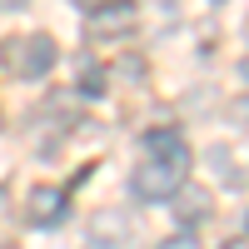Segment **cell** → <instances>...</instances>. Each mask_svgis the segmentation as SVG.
I'll list each match as a JSON object with an SVG mask.
<instances>
[{"instance_id": "obj_10", "label": "cell", "mask_w": 249, "mask_h": 249, "mask_svg": "<svg viewBox=\"0 0 249 249\" xmlns=\"http://www.w3.org/2000/svg\"><path fill=\"white\" fill-rule=\"evenodd\" d=\"M219 249H249V239H230V244H219Z\"/></svg>"}, {"instance_id": "obj_12", "label": "cell", "mask_w": 249, "mask_h": 249, "mask_svg": "<svg viewBox=\"0 0 249 249\" xmlns=\"http://www.w3.org/2000/svg\"><path fill=\"white\" fill-rule=\"evenodd\" d=\"M244 80H249V60H244Z\"/></svg>"}, {"instance_id": "obj_13", "label": "cell", "mask_w": 249, "mask_h": 249, "mask_svg": "<svg viewBox=\"0 0 249 249\" xmlns=\"http://www.w3.org/2000/svg\"><path fill=\"white\" fill-rule=\"evenodd\" d=\"M0 130H5V115H0Z\"/></svg>"}, {"instance_id": "obj_1", "label": "cell", "mask_w": 249, "mask_h": 249, "mask_svg": "<svg viewBox=\"0 0 249 249\" xmlns=\"http://www.w3.org/2000/svg\"><path fill=\"white\" fill-rule=\"evenodd\" d=\"M144 144H150V160L130 175V190L140 199L160 204V199H170L184 184V175H190V144H184L175 130H150Z\"/></svg>"}, {"instance_id": "obj_2", "label": "cell", "mask_w": 249, "mask_h": 249, "mask_svg": "<svg viewBox=\"0 0 249 249\" xmlns=\"http://www.w3.org/2000/svg\"><path fill=\"white\" fill-rule=\"evenodd\" d=\"M0 55H5V65H15L20 80H40V75H50V65H55L60 50H55L50 35H25V40H5Z\"/></svg>"}, {"instance_id": "obj_3", "label": "cell", "mask_w": 249, "mask_h": 249, "mask_svg": "<svg viewBox=\"0 0 249 249\" xmlns=\"http://www.w3.org/2000/svg\"><path fill=\"white\" fill-rule=\"evenodd\" d=\"M65 210H70V195L60 190V184H35L30 190L25 214H30L35 230H60V224H65Z\"/></svg>"}, {"instance_id": "obj_4", "label": "cell", "mask_w": 249, "mask_h": 249, "mask_svg": "<svg viewBox=\"0 0 249 249\" xmlns=\"http://www.w3.org/2000/svg\"><path fill=\"white\" fill-rule=\"evenodd\" d=\"M135 230H130V214H120V210H100L90 219V239L85 249H130Z\"/></svg>"}, {"instance_id": "obj_11", "label": "cell", "mask_w": 249, "mask_h": 249, "mask_svg": "<svg viewBox=\"0 0 249 249\" xmlns=\"http://www.w3.org/2000/svg\"><path fill=\"white\" fill-rule=\"evenodd\" d=\"M5 204H10V190H5V184H0V214H5Z\"/></svg>"}, {"instance_id": "obj_7", "label": "cell", "mask_w": 249, "mask_h": 249, "mask_svg": "<svg viewBox=\"0 0 249 249\" xmlns=\"http://www.w3.org/2000/svg\"><path fill=\"white\" fill-rule=\"evenodd\" d=\"M80 90L85 95H105V70H85L80 75Z\"/></svg>"}, {"instance_id": "obj_9", "label": "cell", "mask_w": 249, "mask_h": 249, "mask_svg": "<svg viewBox=\"0 0 249 249\" xmlns=\"http://www.w3.org/2000/svg\"><path fill=\"white\" fill-rule=\"evenodd\" d=\"M30 0H0V10H25Z\"/></svg>"}, {"instance_id": "obj_8", "label": "cell", "mask_w": 249, "mask_h": 249, "mask_svg": "<svg viewBox=\"0 0 249 249\" xmlns=\"http://www.w3.org/2000/svg\"><path fill=\"white\" fill-rule=\"evenodd\" d=\"M160 249H199L195 234H170V239H160Z\"/></svg>"}, {"instance_id": "obj_5", "label": "cell", "mask_w": 249, "mask_h": 249, "mask_svg": "<svg viewBox=\"0 0 249 249\" xmlns=\"http://www.w3.org/2000/svg\"><path fill=\"white\" fill-rule=\"evenodd\" d=\"M170 204H175V214H179V224H199V219H210V190H199V184H179V190L170 195Z\"/></svg>"}, {"instance_id": "obj_6", "label": "cell", "mask_w": 249, "mask_h": 249, "mask_svg": "<svg viewBox=\"0 0 249 249\" xmlns=\"http://www.w3.org/2000/svg\"><path fill=\"white\" fill-rule=\"evenodd\" d=\"M124 25H130V5H105V10H95V35L105 40V35H120Z\"/></svg>"}]
</instances>
